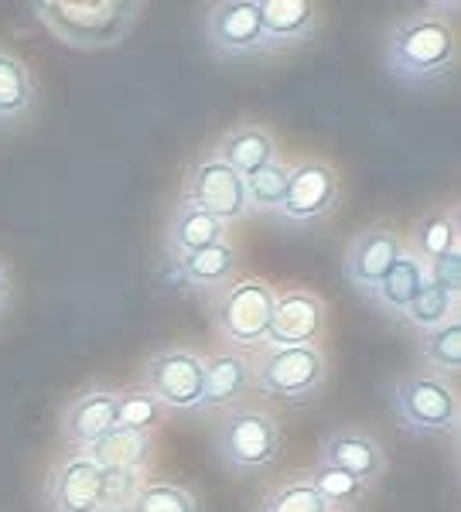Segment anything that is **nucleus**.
<instances>
[{
  "mask_svg": "<svg viewBox=\"0 0 461 512\" xmlns=\"http://www.w3.org/2000/svg\"><path fill=\"white\" fill-rule=\"evenodd\" d=\"M458 65L455 21L441 11H414L386 31V72L407 86H427Z\"/></svg>",
  "mask_w": 461,
  "mask_h": 512,
  "instance_id": "f257e3e1",
  "label": "nucleus"
},
{
  "mask_svg": "<svg viewBox=\"0 0 461 512\" xmlns=\"http://www.w3.org/2000/svg\"><path fill=\"white\" fill-rule=\"evenodd\" d=\"M31 14L55 41L79 52H106L130 38L141 21V0H38Z\"/></svg>",
  "mask_w": 461,
  "mask_h": 512,
  "instance_id": "f03ea898",
  "label": "nucleus"
},
{
  "mask_svg": "<svg viewBox=\"0 0 461 512\" xmlns=\"http://www.w3.org/2000/svg\"><path fill=\"white\" fill-rule=\"evenodd\" d=\"M281 424L270 410L263 407H233L216 427V448L219 461L233 475H263L281 458Z\"/></svg>",
  "mask_w": 461,
  "mask_h": 512,
  "instance_id": "7ed1b4c3",
  "label": "nucleus"
},
{
  "mask_svg": "<svg viewBox=\"0 0 461 512\" xmlns=\"http://www.w3.org/2000/svg\"><path fill=\"white\" fill-rule=\"evenodd\" d=\"M277 291L263 277H236L222 291L209 297V315L216 332L233 345L236 352L267 345L270 315H274Z\"/></svg>",
  "mask_w": 461,
  "mask_h": 512,
  "instance_id": "20e7f679",
  "label": "nucleus"
},
{
  "mask_svg": "<svg viewBox=\"0 0 461 512\" xmlns=\"http://www.w3.org/2000/svg\"><path fill=\"white\" fill-rule=\"evenodd\" d=\"M393 414L400 427L417 437H441L458 431V393L455 383L434 373L400 376L390 390Z\"/></svg>",
  "mask_w": 461,
  "mask_h": 512,
  "instance_id": "39448f33",
  "label": "nucleus"
},
{
  "mask_svg": "<svg viewBox=\"0 0 461 512\" xmlns=\"http://www.w3.org/2000/svg\"><path fill=\"white\" fill-rule=\"evenodd\" d=\"M328 379V359L318 345L308 349H263L253 362V390L270 400L301 403L321 393Z\"/></svg>",
  "mask_w": 461,
  "mask_h": 512,
  "instance_id": "423d86ee",
  "label": "nucleus"
},
{
  "mask_svg": "<svg viewBox=\"0 0 461 512\" xmlns=\"http://www.w3.org/2000/svg\"><path fill=\"white\" fill-rule=\"evenodd\" d=\"M164 410H199L205 393V355L185 345H164L144 362V379Z\"/></svg>",
  "mask_w": 461,
  "mask_h": 512,
  "instance_id": "0eeeda50",
  "label": "nucleus"
},
{
  "mask_svg": "<svg viewBox=\"0 0 461 512\" xmlns=\"http://www.w3.org/2000/svg\"><path fill=\"white\" fill-rule=\"evenodd\" d=\"M181 202L195 205V209L209 212L212 219H219L222 226L240 222L250 205H246V181L236 175L233 168H226L222 161L209 158L195 161L185 171V185H181Z\"/></svg>",
  "mask_w": 461,
  "mask_h": 512,
  "instance_id": "6e6552de",
  "label": "nucleus"
},
{
  "mask_svg": "<svg viewBox=\"0 0 461 512\" xmlns=\"http://www.w3.org/2000/svg\"><path fill=\"white\" fill-rule=\"evenodd\" d=\"M342 195V181L339 171L328 161H301L291 164V181H287V195L281 205V216L291 226H311V222H321L335 212Z\"/></svg>",
  "mask_w": 461,
  "mask_h": 512,
  "instance_id": "1a4fd4ad",
  "label": "nucleus"
},
{
  "mask_svg": "<svg viewBox=\"0 0 461 512\" xmlns=\"http://www.w3.org/2000/svg\"><path fill=\"white\" fill-rule=\"evenodd\" d=\"M403 236L393 226H366L349 239L342 256V277L362 297H373L380 280L390 274L403 253Z\"/></svg>",
  "mask_w": 461,
  "mask_h": 512,
  "instance_id": "9d476101",
  "label": "nucleus"
},
{
  "mask_svg": "<svg viewBox=\"0 0 461 512\" xmlns=\"http://www.w3.org/2000/svg\"><path fill=\"white\" fill-rule=\"evenodd\" d=\"M328 325V308L315 291H294L277 294L274 315H270L267 328V349H308L318 345Z\"/></svg>",
  "mask_w": 461,
  "mask_h": 512,
  "instance_id": "9b49d317",
  "label": "nucleus"
},
{
  "mask_svg": "<svg viewBox=\"0 0 461 512\" xmlns=\"http://www.w3.org/2000/svg\"><path fill=\"white\" fill-rule=\"evenodd\" d=\"M113 427H117V390L110 386H86L59 414V434L76 454L96 444Z\"/></svg>",
  "mask_w": 461,
  "mask_h": 512,
  "instance_id": "f8f14e48",
  "label": "nucleus"
},
{
  "mask_svg": "<svg viewBox=\"0 0 461 512\" xmlns=\"http://www.w3.org/2000/svg\"><path fill=\"white\" fill-rule=\"evenodd\" d=\"M205 38L219 55H257L263 52L260 0H222L205 14Z\"/></svg>",
  "mask_w": 461,
  "mask_h": 512,
  "instance_id": "ddd939ff",
  "label": "nucleus"
},
{
  "mask_svg": "<svg viewBox=\"0 0 461 512\" xmlns=\"http://www.w3.org/2000/svg\"><path fill=\"white\" fill-rule=\"evenodd\" d=\"M318 465L339 468V472L359 478L362 485H376L386 472V451L380 437L362 431V427H339V431L321 437Z\"/></svg>",
  "mask_w": 461,
  "mask_h": 512,
  "instance_id": "4468645a",
  "label": "nucleus"
},
{
  "mask_svg": "<svg viewBox=\"0 0 461 512\" xmlns=\"http://www.w3.org/2000/svg\"><path fill=\"white\" fill-rule=\"evenodd\" d=\"M100 478L103 468L86 454H72L48 472L45 502L52 512H100Z\"/></svg>",
  "mask_w": 461,
  "mask_h": 512,
  "instance_id": "2eb2a0df",
  "label": "nucleus"
},
{
  "mask_svg": "<svg viewBox=\"0 0 461 512\" xmlns=\"http://www.w3.org/2000/svg\"><path fill=\"white\" fill-rule=\"evenodd\" d=\"M263 52L304 45L318 35L321 7L315 0H260Z\"/></svg>",
  "mask_w": 461,
  "mask_h": 512,
  "instance_id": "dca6fc26",
  "label": "nucleus"
},
{
  "mask_svg": "<svg viewBox=\"0 0 461 512\" xmlns=\"http://www.w3.org/2000/svg\"><path fill=\"white\" fill-rule=\"evenodd\" d=\"M212 158L222 161L226 168H233L246 181L267 168V164L277 161V137L267 127H260V123L243 120L216 140Z\"/></svg>",
  "mask_w": 461,
  "mask_h": 512,
  "instance_id": "f3484780",
  "label": "nucleus"
},
{
  "mask_svg": "<svg viewBox=\"0 0 461 512\" xmlns=\"http://www.w3.org/2000/svg\"><path fill=\"white\" fill-rule=\"evenodd\" d=\"M250 386H253V362L246 359V352L226 349L205 359V393H202L205 410L240 407V400L250 393Z\"/></svg>",
  "mask_w": 461,
  "mask_h": 512,
  "instance_id": "a211bd4d",
  "label": "nucleus"
},
{
  "mask_svg": "<svg viewBox=\"0 0 461 512\" xmlns=\"http://www.w3.org/2000/svg\"><path fill=\"white\" fill-rule=\"evenodd\" d=\"M229 239V226H222L219 219H212L209 212L195 209L188 202H178L175 212L168 219V229H164V243H168V256L175 260H185V256H195L209 246Z\"/></svg>",
  "mask_w": 461,
  "mask_h": 512,
  "instance_id": "6ab92c4d",
  "label": "nucleus"
},
{
  "mask_svg": "<svg viewBox=\"0 0 461 512\" xmlns=\"http://www.w3.org/2000/svg\"><path fill=\"white\" fill-rule=\"evenodd\" d=\"M154 451H158V434H134V431H123V427H113V431H106L100 441L89 444L82 454L100 468L147 472L154 461Z\"/></svg>",
  "mask_w": 461,
  "mask_h": 512,
  "instance_id": "aec40b11",
  "label": "nucleus"
},
{
  "mask_svg": "<svg viewBox=\"0 0 461 512\" xmlns=\"http://www.w3.org/2000/svg\"><path fill=\"white\" fill-rule=\"evenodd\" d=\"M424 284H427V267L407 250V246H403L400 260L393 263L390 274L380 280V287H376L369 301L376 304L380 315L403 321V315H407V308L414 304V297L421 294Z\"/></svg>",
  "mask_w": 461,
  "mask_h": 512,
  "instance_id": "412c9836",
  "label": "nucleus"
},
{
  "mask_svg": "<svg viewBox=\"0 0 461 512\" xmlns=\"http://www.w3.org/2000/svg\"><path fill=\"white\" fill-rule=\"evenodd\" d=\"M178 270H181L185 287H192V291H202V294L212 297L216 291H222L226 284H233L236 274H240V250H236L229 239H222V243L209 246V250L178 260Z\"/></svg>",
  "mask_w": 461,
  "mask_h": 512,
  "instance_id": "4be33fe9",
  "label": "nucleus"
},
{
  "mask_svg": "<svg viewBox=\"0 0 461 512\" xmlns=\"http://www.w3.org/2000/svg\"><path fill=\"white\" fill-rule=\"evenodd\" d=\"M35 110V76L28 62L0 48V123H18Z\"/></svg>",
  "mask_w": 461,
  "mask_h": 512,
  "instance_id": "5701e85b",
  "label": "nucleus"
},
{
  "mask_svg": "<svg viewBox=\"0 0 461 512\" xmlns=\"http://www.w3.org/2000/svg\"><path fill=\"white\" fill-rule=\"evenodd\" d=\"M407 250L424 263H434L438 256L451 253V250H461L458 243V212L455 209H434L427 212L414 222L410 229V243Z\"/></svg>",
  "mask_w": 461,
  "mask_h": 512,
  "instance_id": "b1692460",
  "label": "nucleus"
},
{
  "mask_svg": "<svg viewBox=\"0 0 461 512\" xmlns=\"http://www.w3.org/2000/svg\"><path fill=\"white\" fill-rule=\"evenodd\" d=\"M421 362L427 373L455 383L461 373V318H451L434 332L421 335Z\"/></svg>",
  "mask_w": 461,
  "mask_h": 512,
  "instance_id": "393cba45",
  "label": "nucleus"
},
{
  "mask_svg": "<svg viewBox=\"0 0 461 512\" xmlns=\"http://www.w3.org/2000/svg\"><path fill=\"white\" fill-rule=\"evenodd\" d=\"M168 410L158 403L147 386H130V390H117V427L134 434H158Z\"/></svg>",
  "mask_w": 461,
  "mask_h": 512,
  "instance_id": "a878e982",
  "label": "nucleus"
},
{
  "mask_svg": "<svg viewBox=\"0 0 461 512\" xmlns=\"http://www.w3.org/2000/svg\"><path fill=\"white\" fill-rule=\"evenodd\" d=\"M458 301L461 297L441 291L434 280H427V284L421 287V294L414 297V304L407 308L403 321H407L410 328H417L421 335H427V332H434V328H441L444 321L458 318Z\"/></svg>",
  "mask_w": 461,
  "mask_h": 512,
  "instance_id": "bb28decb",
  "label": "nucleus"
},
{
  "mask_svg": "<svg viewBox=\"0 0 461 512\" xmlns=\"http://www.w3.org/2000/svg\"><path fill=\"white\" fill-rule=\"evenodd\" d=\"M287 181H291V164H284L281 158L257 171L253 178H246V205H250V212H274L277 216L287 195Z\"/></svg>",
  "mask_w": 461,
  "mask_h": 512,
  "instance_id": "cd10ccee",
  "label": "nucleus"
},
{
  "mask_svg": "<svg viewBox=\"0 0 461 512\" xmlns=\"http://www.w3.org/2000/svg\"><path fill=\"white\" fill-rule=\"evenodd\" d=\"M311 482V489H315L321 499H325L328 509H345V506H356V502L366 495L369 485H362L359 478L339 472V468H328V465H318L311 468L308 475H304Z\"/></svg>",
  "mask_w": 461,
  "mask_h": 512,
  "instance_id": "c85d7f7f",
  "label": "nucleus"
},
{
  "mask_svg": "<svg viewBox=\"0 0 461 512\" xmlns=\"http://www.w3.org/2000/svg\"><path fill=\"white\" fill-rule=\"evenodd\" d=\"M257 512H332L325 506V499L311 489L308 478H287L277 489L263 495Z\"/></svg>",
  "mask_w": 461,
  "mask_h": 512,
  "instance_id": "c756f323",
  "label": "nucleus"
},
{
  "mask_svg": "<svg viewBox=\"0 0 461 512\" xmlns=\"http://www.w3.org/2000/svg\"><path fill=\"white\" fill-rule=\"evenodd\" d=\"M144 472L130 468H103L100 478V512H130L144 489Z\"/></svg>",
  "mask_w": 461,
  "mask_h": 512,
  "instance_id": "7c9ffc66",
  "label": "nucleus"
},
{
  "mask_svg": "<svg viewBox=\"0 0 461 512\" xmlns=\"http://www.w3.org/2000/svg\"><path fill=\"white\" fill-rule=\"evenodd\" d=\"M130 512H202L195 495L171 482H147Z\"/></svg>",
  "mask_w": 461,
  "mask_h": 512,
  "instance_id": "2f4dec72",
  "label": "nucleus"
},
{
  "mask_svg": "<svg viewBox=\"0 0 461 512\" xmlns=\"http://www.w3.org/2000/svg\"><path fill=\"white\" fill-rule=\"evenodd\" d=\"M427 280H434L441 291L461 297V250H451L434 263H427Z\"/></svg>",
  "mask_w": 461,
  "mask_h": 512,
  "instance_id": "473e14b6",
  "label": "nucleus"
},
{
  "mask_svg": "<svg viewBox=\"0 0 461 512\" xmlns=\"http://www.w3.org/2000/svg\"><path fill=\"white\" fill-rule=\"evenodd\" d=\"M11 294H14V287H11V270H7V263L0 260V321H4L7 308H11Z\"/></svg>",
  "mask_w": 461,
  "mask_h": 512,
  "instance_id": "72a5a7b5",
  "label": "nucleus"
},
{
  "mask_svg": "<svg viewBox=\"0 0 461 512\" xmlns=\"http://www.w3.org/2000/svg\"><path fill=\"white\" fill-rule=\"evenodd\" d=\"M332 512H349V509H332Z\"/></svg>",
  "mask_w": 461,
  "mask_h": 512,
  "instance_id": "f704fd0d",
  "label": "nucleus"
}]
</instances>
